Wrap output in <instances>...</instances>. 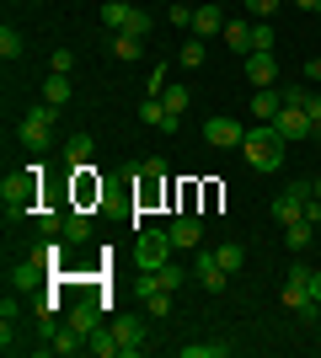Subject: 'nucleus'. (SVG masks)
I'll return each instance as SVG.
<instances>
[{
    "label": "nucleus",
    "instance_id": "nucleus-1",
    "mask_svg": "<svg viewBox=\"0 0 321 358\" xmlns=\"http://www.w3.org/2000/svg\"><path fill=\"white\" fill-rule=\"evenodd\" d=\"M38 171H43V166H27V171H16V177L0 182V203H6V220L11 224L38 209Z\"/></svg>",
    "mask_w": 321,
    "mask_h": 358
},
{
    "label": "nucleus",
    "instance_id": "nucleus-34",
    "mask_svg": "<svg viewBox=\"0 0 321 358\" xmlns=\"http://www.w3.org/2000/svg\"><path fill=\"white\" fill-rule=\"evenodd\" d=\"M76 70V54L70 48H54V64H48V75H70Z\"/></svg>",
    "mask_w": 321,
    "mask_h": 358
},
{
    "label": "nucleus",
    "instance_id": "nucleus-40",
    "mask_svg": "<svg viewBox=\"0 0 321 358\" xmlns=\"http://www.w3.org/2000/svg\"><path fill=\"white\" fill-rule=\"evenodd\" d=\"M171 22H177V27H193V6H183V0H177V6H171Z\"/></svg>",
    "mask_w": 321,
    "mask_h": 358
},
{
    "label": "nucleus",
    "instance_id": "nucleus-19",
    "mask_svg": "<svg viewBox=\"0 0 321 358\" xmlns=\"http://www.w3.org/2000/svg\"><path fill=\"white\" fill-rule=\"evenodd\" d=\"M139 43H145V38H139V32H113V59H139Z\"/></svg>",
    "mask_w": 321,
    "mask_h": 358
},
{
    "label": "nucleus",
    "instance_id": "nucleus-24",
    "mask_svg": "<svg viewBox=\"0 0 321 358\" xmlns=\"http://www.w3.org/2000/svg\"><path fill=\"white\" fill-rule=\"evenodd\" d=\"M183 358H230V343H187Z\"/></svg>",
    "mask_w": 321,
    "mask_h": 358
},
{
    "label": "nucleus",
    "instance_id": "nucleus-33",
    "mask_svg": "<svg viewBox=\"0 0 321 358\" xmlns=\"http://www.w3.org/2000/svg\"><path fill=\"white\" fill-rule=\"evenodd\" d=\"M155 278H161V289H171V294L183 289V268H177V262H161V268H155Z\"/></svg>",
    "mask_w": 321,
    "mask_h": 358
},
{
    "label": "nucleus",
    "instance_id": "nucleus-31",
    "mask_svg": "<svg viewBox=\"0 0 321 358\" xmlns=\"http://www.w3.org/2000/svg\"><path fill=\"white\" fill-rule=\"evenodd\" d=\"M161 102H166V113H187L193 96H187V86H166V91H161Z\"/></svg>",
    "mask_w": 321,
    "mask_h": 358
},
{
    "label": "nucleus",
    "instance_id": "nucleus-39",
    "mask_svg": "<svg viewBox=\"0 0 321 358\" xmlns=\"http://www.w3.org/2000/svg\"><path fill=\"white\" fill-rule=\"evenodd\" d=\"M306 118L316 123V139H321V96H316V91H311V96H306Z\"/></svg>",
    "mask_w": 321,
    "mask_h": 358
},
{
    "label": "nucleus",
    "instance_id": "nucleus-43",
    "mask_svg": "<svg viewBox=\"0 0 321 358\" xmlns=\"http://www.w3.org/2000/svg\"><path fill=\"white\" fill-rule=\"evenodd\" d=\"M311 299H316V305H321V273H316V278H311Z\"/></svg>",
    "mask_w": 321,
    "mask_h": 358
},
{
    "label": "nucleus",
    "instance_id": "nucleus-21",
    "mask_svg": "<svg viewBox=\"0 0 321 358\" xmlns=\"http://www.w3.org/2000/svg\"><path fill=\"white\" fill-rule=\"evenodd\" d=\"M284 246H290V252H306V246H311V220L284 224Z\"/></svg>",
    "mask_w": 321,
    "mask_h": 358
},
{
    "label": "nucleus",
    "instance_id": "nucleus-32",
    "mask_svg": "<svg viewBox=\"0 0 321 358\" xmlns=\"http://www.w3.org/2000/svg\"><path fill=\"white\" fill-rule=\"evenodd\" d=\"M64 214H70V209H43V214H38V230H43V236H59V230H64Z\"/></svg>",
    "mask_w": 321,
    "mask_h": 358
},
{
    "label": "nucleus",
    "instance_id": "nucleus-9",
    "mask_svg": "<svg viewBox=\"0 0 321 358\" xmlns=\"http://www.w3.org/2000/svg\"><path fill=\"white\" fill-rule=\"evenodd\" d=\"M204 139H209L214 150H230V145H241V139H246V129L236 118H209V123H204Z\"/></svg>",
    "mask_w": 321,
    "mask_h": 358
},
{
    "label": "nucleus",
    "instance_id": "nucleus-7",
    "mask_svg": "<svg viewBox=\"0 0 321 358\" xmlns=\"http://www.w3.org/2000/svg\"><path fill=\"white\" fill-rule=\"evenodd\" d=\"M171 230H139V268L145 273H155L161 262H171Z\"/></svg>",
    "mask_w": 321,
    "mask_h": 358
},
{
    "label": "nucleus",
    "instance_id": "nucleus-35",
    "mask_svg": "<svg viewBox=\"0 0 321 358\" xmlns=\"http://www.w3.org/2000/svg\"><path fill=\"white\" fill-rule=\"evenodd\" d=\"M161 91H166V64H155L150 80H145V96H161Z\"/></svg>",
    "mask_w": 321,
    "mask_h": 358
},
{
    "label": "nucleus",
    "instance_id": "nucleus-4",
    "mask_svg": "<svg viewBox=\"0 0 321 358\" xmlns=\"http://www.w3.org/2000/svg\"><path fill=\"white\" fill-rule=\"evenodd\" d=\"M311 278H316V273H311L306 262H294V268H290V278H284V294H278V299H284V310L306 315V321H316V310H321V305L311 299Z\"/></svg>",
    "mask_w": 321,
    "mask_h": 358
},
{
    "label": "nucleus",
    "instance_id": "nucleus-41",
    "mask_svg": "<svg viewBox=\"0 0 321 358\" xmlns=\"http://www.w3.org/2000/svg\"><path fill=\"white\" fill-rule=\"evenodd\" d=\"M306 80H321V54H316V59H306Z\"/></svg>",
    "mask_w": 321,
    "mask_h": 358
},
{
    "label": "nucleus",
    "instance_id": "nucleus-8",
    "mask_svg": "<svg viewBox=\"0 0 321 358\" xmlns=\"http://www.w3.org/2000/svg\"><path fill=\"white\" fill-rule=\"evenodd\" d=\"M166 230H171V246H177V252H193V246L204 241V220L199 214H177Z\"/></svg>",
    "mask_w": 321,
    "mask_h": 358
},
{
    "label": "nucleus",
    "instance_id": "nucleus-27",
    "mask_svg": "<svg viewBox=\"0 0 321 358\" xmlns=\"http://www.w3.org/2000/svg\"><path fill=\"white\" fill-rule=\"evenodd\" d=\"M214 257H220V268H225V273H241V262H246V246H236V241H230V246H220Z\"/></svg>",
    "mask_w": 321,
    "mask_h": 358
},
{
    "label": "nucleus",
    "instance_id": "nucleus-15",
    "mask_svg": "<svg viewBox=\"0 0 321 358\" xmlns=\"http://www.w3.org/2000/svg\"><path fill=\"white\" fill-rule=\"evenodd\" d=\"M193 32H199V38L225 32V11H220V6H193Z\"/></svg>",
    "mask_w": 321,
    "mask_h": 358
},
{
    "label": "nucleus",
    "instance_id": "nucleus-11",
    "mask_svg": "<svg viewBox=\"0 0 321 358\" xmlns=\"http://www.w3.org/2000/svg\"><path fill=\"white\" fill-rule=\"evenodd\" d=\"M278 113H284V91H278V86L252 91V118H257V123H273Z\"/></svg>",
    "mask_w": 321,
    "mask_h": 358
},
{
    "label": "nucleus",
    "instance_id": "nucleus-14",
    "mask_svg": "<svg viewBox=\"0 0 321 358\" xmlns=\"http://www.w3.org/2000/svg\"><path fill=\"white\" fill-rule=\"evenodd\" d=\"M64 161H70V171H92V134L64 139Z\"/></svg>",
    "mask_w": 321,
    "mask_h": 358
},
{
    "label": "nucleus",
    "instance_id": "nucleus-30",
    "mask_svg": "<svg viewBox=\"0 0 321 358\" xmlns=\"http://www.w3.org/2000/svg\"><path fill=\"white\" fill-rule=\"evenodd\" d=\"M252 54H273V27L268 22H252Z\"/></svg>",
    "mask_w": 321,
    "mask_h": 358
},
{
    "label": "nucleus",
    "instance_id": "nucleus-29",
    "mask_svg": "<svg viewBox=\"0 0 321 358\" xmlns=\"http://www.w3.org/2000/svg\"><path fill=\"white\" fill-rule=\"evenodd\" d=\"M241 6H246V16H252V22H273V11L284 6V0H241Z\"/></svg>",
    "mask_w": 321,
    "mask_h": 358
},
{
    "label": "nucleus",
    "instance_id": "nucleus-36",
    "mask_svg": "<svg viewBox=\"0 0 321 358\" xmlns=\"http://www.w3.org/2000/svg\"><path fill=\"white\" fill-rule=\"evenodd\" d=\"M145 305H150V315H166V310H171V289H155Z\"/></svg>",
    "mask_w": 321,
    "mask_h": 358
},
{
    "label": "nucleus",
    "instance_id": "nucleus-22",
    "mask_svg": "<svg viewBox=\"0 0 321 358\" xmlns=\"http://www.w3.org/2000/svg\"><path fill=\"white\" fill-rule=\"evenodd\" d=\"M161 118H166V102H161V96H145V102H139V123H145V129H161Z\"/></svg>",
    "mask_w": 321,
    "mask_h": 358
},
{
    "label": "nucleus",
    "instance_id": "nucleus-3",
    "mask_svg": "<svg viewBox=\"0 0 321 358\" xmlns=\"http://www.w3.org/2000/svg\"><path fill=\"white\" fill-rule=\"evenodd\" d=\"M316 214H321V198H316V187H311V182H290V187L273 198V220H278V224L316 220Z\"/></svg>",
    "mask_w": 321,
    "mask_h": 358
},
{
    "label": "nucleus",
    "instance_id": "nucleus-16",
    "mask_svg": "<svg viewBox=\"0 0 321 358\" xmlns=\"http://www.w3.org/2000/svg\"><path fill=\"white\" fill-rule=\"evenodd\" d=\"M70 327H76L80 337L102 331V327H97V299H76V310H70Z\"/></svg>",
    "mask_w": 321,
    "mask_h": 358
},
{
    "label": "nucleus",
    "instance_id": "nucleus-10",
    "mask_svg": "<svg viewBox=\"0 0 321 358\" xmlns=\"http://www.w3.org/2000/svg\"><path fill=\"white\" fill-rule=\"evenodd\" d=\"M273 129H278L284 139H316V123H311L300 107H284V113L273 118Z\"/></svg>",
    "mask_w": 321,
    "mask_h": 358
},
{
    "label": "nucleus",
    "instance_id": "nucleus-23",
    "mask_svg": "<svg viewBox=\"0 0 321 358\" xmlns=\"http://www.w3.org/2000/svg\"><path fill=\"white\" fill-rule=\"evenodd\" d=\"M38 278H43V262H38V257H27V262L11 273V284H16V289H32Z\"/></svg>",
    "mask_w": 321,
    "mask_h": 358
},
{
    "label": "nucleus",
    "instance_id": "nucleus-44",
    "mask_svg": "<svg viewBox=\"0 0 321 358\" xmlns=\"http://www.w3.org/2000/svg\"><path fill=\"white\" fill-rule=\"evenodd\" d=\"M316 198H321V177H316Z\"/></svg>",
    "mask_w": 321,
    "mask_h": 358
},
{
    "label": "nucleus",
    "instance_id": "nucleus-38",
    "mask_svg": "<svg viewBox=\"0 0 321 358\" xmlns=\"http://www.w3.org/2000/svg\"><path fill=\"white\" fill-rule=\"evenodd\" d=\"M306 96H311L306 86H284V107H300V113H306Z\"/></svg>",
    "mask_w": 321,
    "mask_h": 358
},
{
    "label": "nucleus",
    "instance_id": "nucleus-12",
    "mask_svg": "<svg viewBox=\"0 0 321 358\" xmlns=\"http://www.w3.org/2000/svg\"><path fill=\"white\" fill-rule=\"evenodd\" d=\"M246 80H252V86H278V59L273 54H246Z\"/></svg>",
    "mask_w": 321,
    "mask_h": 358
},
{
    "label": "nucleus",
    "instance_id": "nucleus-13",
    "mask_svg": "<svg viewBox=\"0 0 321 358\" xmlns=\"http://www.w3.org/2000/svg\"><path fill=\"white\" fill-rule=\"evenodd\" d=\"M193 278H199V284L204 289H209V294H220V289H225V278H230V273L225 268H220V257H199V262H193Z\"/></svg>",
    "mask_w": 321,
    "mask_h": 358
},
{
    "label": "nucleus",
    "instance_id": "nucleus-6",
    "mask_svg": "<svg viewBox=\"0 0 321 358\" xmlns=\"http://www.w3.org/2000/svg\"><path fill=\"white\" fill-rule=\"evenodd\" d=\"M54 113H59V107L38 102L27 118H22V139H27V150H48V139H54Z\"/></svg>",
    "mask_w": 321,
    "mask_h": 358
},
{
    "label": "nucleus",
    "instance_id": "nucleus-42",
    "mask_svg": "<svg viewBox=\"0 0 321 358\" xmlns=\"http://www.w3.org/2000/svg\"><path fill=\"white\" fill-rule=\"evenodd\" d=\"M294 6H300V11H316V16H321V0H294Z\"/></svg>",
    "mask_w": 321,
    "mask_h": 358
},
{
    "label": "nucleus",
    "instance_id": "nucleus-26",
    "mask_svg": "<svg viewBox=\"0 0 321 358\" xmlns=\"http://www.w3.org/2000/svg\"><path fill=\"white\" fill-rule=\"evenodd\" d=\"M129 11H134V6H123V0H107V6H102V22H107V27H113V32H123V22H129Z\"/></svg>",
    "mask_w": 321,
    "mask_h": 358
},
{
    "label": "nucleus",
    "instance_id": "nucleus-18",
    "mask_svg": "<svg viewBox=\"0 0 321 358\" xmlns=\"http://www.w3.org/2000/svg\"><path fill=\"white\" fill-rule=\"evenodd\" d=\"M225 48L252 54V22H225Z\"/></svg>",
    "mask_w": 321,
    "mask_h": 358
},
{
    "label": "nucleus",
    "instance_id": "nucleus-28",
    "mask_svg": "<svg viewBox=\"0 0 321 358\" xmlns=\"http://www.w3.org/2000/svg\"><path fill=\"white\" fill-rule=\"evenodd\" d=\"M76 348H86V337H80L76 327H59V331H54V353H76Z\"/></svg>",
    "mask_w": 321,
    "mask_h": 358
},
{
    "label": "nucleus",
    "instance_id": "nucleus-20",
    "mask_svg": "<svg viewBox=\"0 0 321 358\" xmlns=\"http://www.w3.org/2000/svg\"><path fill=\"white\" fill-rule=\"evenodd\" d=\"M70 91H76V86H70V75H48L43 102H48V107H64V102H70Z\"/></svg>",
    "mask_w": 321,
    "mask_h": 358
},
{
    "label": "nucleus",
    "instance_id": "nucleus-5",
    "mask_svg": "<svg viewBox=\"0 0 321 358\" xmlns=\"http://www.w3.org/2000/svg\"><path fill=\"white\" fill-rule=\"evenodd\" d=\"M113 343H118V358H139L145 348H150V331H145V321H134V315H123V321H113Z\"/></svg>",
    "mask_w": 321,
    "mask_h": 358
},
{
    "label": "nucleus",
    "instance_id": "nucleus-2",
    "mask_svg": "<svg viewBox=\"0 0 321 358\" xmlns=\"http://www.w3.org/2000/svg\"><path fill=\"white\" fill-rule=\"evenodd\" d=\"M284 145H290V139L278 134L273 123H257V129H246V139H241L246 161L257 166V171H278V166H284Z\"/></svg>",
    "mask_w": 321,
    "mask_h": 358
},
{
    "label": "nucleus",
    "instance_id": "nucleus-17",
    "mask_svg": "<svg viewBox=\"0 0 321 358\" xmlns=\"http://www.w3.org/2000/svg\"><path fill=\"white\" fill-rule=\"evenodd\" d=\"M86 236H92V220H86L80 209H70V214H64V230H59V241H70V246H76V241H86Z\"/></svg>",
    "mask_w": 321,
    "mask_h": 358
},
{
    "label": "nucleus",
    "instance_id": "nucleus-37",
    "mask_svg": "<svg viewBox=\"0 0 321 358\" xmlns=\"http://www.w3.org/2000/svg\"><path fill=\"white\" fill-rule=\"evenodd\" d=\"M204 64V43H183V70H199Z\"/></svg>",
    "mask_w": 321,
    "mask_h": 358
},
{
    "label": "nucleus",
    "instance_id": "nucleus-25",
    "mask_svg": "<svg viewBox=\"0 0 321 358\" xmlns=\"http://www.w3.org/2000/svg\"><path fill=\"white\" fill-rule=\"evenodd\" d=\"M0 59H6V64L22 59V32H16V27H0Z\"/></svg>",
    "mask_w": 321,
    "mask_h": 358
}]
</instances>
